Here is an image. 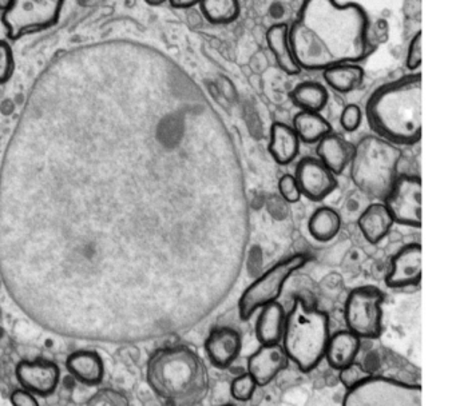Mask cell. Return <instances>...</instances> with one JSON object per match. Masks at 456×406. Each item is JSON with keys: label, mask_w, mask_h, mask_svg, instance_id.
Instances as JSON below:
<instances>
[{"label": "cell", "mask_w": 456, "mask_h": 406, "mask_svg": "<svg viewBox=\"0 0 456 406\" xmlns=\"http://www.w3.org/2000/svg\"><path fill=\"white\" fill-rule=\"evenodd\" d=\"M17 378L22 389L34 395H50L60 384L61 370L52 361H22L17 366Z\"/></svg>", "instance_id": "12"}, {"label": "cell", "mask_w": 456, "mask_h": 406, "mask_svg": "<svg viewBox=\"0 0 456 406\" xmlns=\"http://www.w3.org/2000/svg\"><path fill=\"white\" fill-rule=\"evenodd\" d=\"M266 43L276 58L280 69L288 75H298L300 67L296 63L289 45V26L287 23H274L266 31Z\"/></svg>", "instance_id": "21"}, {"label": "cell", "mask_w": 456, "mask_h": 406, "mask_svg": "<svg viewBox=\"0 0 456 406\" xmlns=\"http://www.w3.org/2000/svg\"><path fill=\"white\" fill-rule=\"evenodd\" d=\"M343 406H421V387L386 377H370L346 389Z\"/></svg>", "instance_id": "7"}, {"label": "cell", "mask_w": 456, "mask_h": 406, "mask_svg": "<svg viewBox=\"0 0 456 406\" xmlns=\"http://www.w3.org/2000/svg\"><path fill=\"white\" fill-rule=\"evenodd\" d=\"M256 389H257V385H256L255 379L250 377V374H241L232 382V397L240 401V402H245V401H249L253 397Z\"/></svg>", "instance_id": "29"}, {"label": "cell", "mask_w": 456, "mask_h": 406, "mask_svg": "<svg viewBox=\"0 0 456 406\" xmlns=\"http://www.w3.org/2000/svg\"><path fill=\"white\" fill-rule=\"evenodd\" d=\"M290 99L300 111L320 112L330 101L324 85L317 82H303L290 91Z\"/></svg>", "instance_id": "26"}, {"label": "cell", "mask_w": 456, "mask_h": 406, "mask_svg": "<svg viewBox=\"0 0 456 406\" xmlns=\"http://www.w3.org/2000/svg\"><path fill=\"white\" fill-rule=\"evenodd\" d=\"M384 294L376 286H359L346 296L344 318L346 328L360 339H376L383 331Z\"/></svg>", "instance_id": "8"}, {"label": "cell", "mask_w": 456, "mask_h": 406, "mask_svg": "<svg viewBox=\"0 0 456 406\" xmlns=\"http://www.w3.org/2000/svg\"><path fill=\"white\" fill-rule=\"evenodd\" d=\"M420 280L421 246L420 243H408L395 254L386 285L391 288H410L419 285Z\"/></svg>", "instance_id": "13"}, {"label": "cell", "mask_w": 456, "mask_h": 406, "mask_svg": "<svg viewBox=\"0 0 456 406\" xmlns=\"http://www.w3.org/2000/svg\"><path fill=\"white\" fill-rule=\"evenodd\" d=\"M12 4V0H0V11L4 12L7 8H10V5Z\"/></svg>", "instance_id": "37"}, {"label": "cell", "mask_w": 456, "mask_h": 406, "mask_svg": "<svg viewBox=\"0 0 456 406\" xmlns=\"http://www.w3.org/2000/svg\"><path fill=\"white\" fill-rule=\"evenodd\" d=\"M403 159L399 146L378 135H367L354 146L351 178L354 186L368 197L384 200L396 182Z\"/></svg>", "instance_id": "5"}, {"label": "cell", "mask_w": 456, "mask_h": 406, "mask_svg": "<svg viewBox=\"0 0 456 406\" xmlns=\"http://www.w3.org/2000/svg\"><path fill=\"white\" fill-rule=\"evenodd\" d=\"M65 3L61 0H12L2 13L7 37L18 40L31 32L50 28L60 20Z\"/></svg>", "instance_id": "9"}, {"label": "cell", "mask_w": 456, "mask_h": 406, "mask_svg": "<svg viewBox=\"0 0 456 406\" xmlns=\"http://www.w3.org/2000/svg\"><path fill=\"white\" fill-rule=\"evenodd\" d=\"M296 63L306 71L356 64L370 53V18L359 3L309 0L289 26Z\"/></svg>", "instance_id": "1"}, {"label": "cell", "mask_w": 456, "mask_h": 406, "mask_svg": "<svg viewBox=\"0 0 456 406\" xmlns=\"http://www.w3.org/2000/svg\"><path fill=\"white\" fill-rule=\"evenodd\" d=\"M357 224L365 240L376 245L388 235L395 222L387 206L383 202H379L372 203L362 211Z\"/></svg>", "instance_id": "19"}, {"label": "cell", "mask_w": 456, "mask_h": 406, "mask_svg": "<svg viewBox=\"0 0 456 406\" xmlns=\"http://www.w3.org/2000/svg\"><path fill=\"white\" fill-rule=\"evenodd\" d=\"M151 389L172 406H194L209 394L207 365L188 346L162 347L153 353L146 366Z\"/></svg>", "instance_id": "3"}, {"label": "cell", "mask_w": 456, "mask_h": 406, "mask_svg": "<svg viewBox=\"0 0 456 406\" xmlns=\"http://www.w3.org/2000/svg\"><path fill=\"white\" fill-rule=\"evenodd\" d=\"M407 69L415 71L421 64V31L416 32L408 45L407 59H405Z\"/></svg>", "instance_id": "34"}, {"label": "cell", "mask_w": 456, "mask_h": 406, "mask_svg": "<svg viewBox=\"0 0 456 406\" xmlns=\"http://www.w3.org/2000/svg\"><path fill=\"white\" fill-rule=\"evenodd\" d=\"M84 406H130V402L124 393L106 387L95 392Z\"/></svg>", "instance_id": "28"}, {"label": "cell", "mask_w": 456, "mask_h": 406, "mask_svg": "<svg viewBox=\"0 0 456 406\" xmlns=\"http://www.w3.org/2000/svg\"><path fill=\"white\" fill-rule=\"evenodd\" d=\"M362 339L349 330H341L330 337L325 358L330 368L341 371L356 362Z\"/></svg>", "instance_id": "17"}, {"label": "cell", "mask_w": 456, "mask_h": 406, "mask_svg": "<svg viewBox=\"0 0 456 406\" xmlns=\"http://www.w3.org/2000/svg\"><path fill=\"white\" fill-rule=\"evenodd\" d=\"M279 191L287 202L297 203L301 199L300 187L292 174H284L279 181Z\"/></svg>", "instance_id": "31"}, {"label": "cell", "mask_w": 456, "mask_h": 406, "mask_svg": "<svg viewBox=\"0 0 456 406\" xmlns=\"http://www.w3.org/2000/svg\"><path fill=\"white\" fill-rule=\"evenodd\" d=\"M395 223L410 227L421 224V179L403 174L397 176L391 191L383 200Z\"/></svg>", "instance_id": "10"}, {"label": "cell", "mask_w": 456, "mask_h": 406, "mask_svg": "<svg viewBox=\"0 0 456 406\" xmlns=\"http://www.w3.org/2000/svg\"><path fill=\"white\" fill-rule=\"evenodd\" d=\"M221 406H233V405H231V403H226V405H221Z\"/></svg>", "instance_id": "38"}, {"label": "cell", "mask_w": 456, "mask_h": 406, "mask_svg": "<svg viewBox=\"0 0 456 406\" xmlns=\"http://www.w3.org/2000/svg\"><path fill=\"white\" fill-rule=\"evenodd\" d=\"M324 79L338 93H352L362 85L364 69L359 64H338L324 69Z\"/></svg>", "instance_id": "24"}, {"label": "cell", "mask_w": 456, "mask_h": 406, "mask_svg": "<svg viewBox=\"0 0 456 406\" xmlns=\"http://www.w3.org/2000/svg\"><path fill=\"white\" fill-rule=\"evenodd\" d=\"M66 368L74 378L89 386L100 385L105 374L102 358L92 350L71 353L66 361Z\"/></svg>", "instance_id": "18"}, {"label": "cell", "mask_w": 456, "mask_h": 406, "mask_svg": "<svg viewBox=\"0 0 456 406\" xmlns=\"http://www.w3.org/2000/svg\"><path fill=\"white\" fill-rule=\"evenodd\" d=\"M199 4L200 2H197V0H172L170 2V5L173 8H177V10H189V8L196 7Z\"/></svg>", "instance_id": "36"}, {"label": "cell", "mask_w": 456, "mask_h": 406, "mask_svg": "<svg viewBox=\"0 0 456 406\" xmlns=\"http://www.w3.org/2000/svg\"><path fill=\"white\" fill-rule=\"evenodd\" d=\"M317 158L333 175H340L351 163L354 146L338 134H328L317 143Z\"/></svg>", "instance_id": "16"}, {"label": "cell", "mask_w": 456, "mask_h": 406, "mask_svg": "<svg viewBox=\"0 0 456 406\" xmlns=\"http://www.w3.org/2000/svg\"><path fill=\"white\" fill-rule=\"evenodd\" d=\"M341 216L335 208L322 206L314 211L308 222L309 234L319 242H330L341 230Z\"/></svg>", "instance_id": "25"}, {"label": "cell", "mask_w": 456, "mask_h": 406, "mask_svg": "<svg viewBox=\"0 0 456 406\" xmlns=\"http://www.w3.org/2000/svg\"><path fill=\"white\" fill-rule=\"evenodd\" d=\"M15 59L9 43L0 40V85L9 82L14 74Z\"/></svg>", "instance_id": "30"}, {"label": "cell", "mask_w": 456, "mask_h": 406, "mask_svg": "<svg viewBox=\"0 0 456 406\" xmlns=\"http://www.w3.org/2000/svg\"><path fill=\"white\" fill-rule=\"evenodd\" d=\"M300 151V139L293 127L282 122L272 125L269 135V152L279 165L292 163Z\"/></svg>", "instance_id": "20"}, {"label": "cell", "mask_w": 456, "mask_h": 406, "mask_svg": "<svg viewBox=\"0 0 456 406\" xmlns=\"http://www.w3.org/2000/svg\"><path fill=\"white\" fill-rule=\"evenodd\" d=\"M241 347V337L232 328L215 329L205 341L208 358L217 369L229 368L239 358Z\"/></svg>", "instance_id": "15"}, {"label": "cell", "mask_w": 456, "mask_h": 406, "mask_svg": "<svg viewBox=\"0 0 456 406\" xmlns=\"http://www.w3.org/2000/svg\"><path fill=\"white\" fill-rule=\"evenodd\" d=\"M10 401H12V406H39L36 395L26 389L14 390Z\"/></svg>", "instance_id": "35"}, {"label": "cell", "mask_w": 456, "mask_h": 406, "mask_svg": "<svg viewBox=\"0 0 456 406\" xmlns=\"http://www.w3.org/2000/svg\"><path fill=\"white\" fill-rule=\"evenodd\" d=\"M308 261L306 254H293L266 270L242 293L239 302L240 317L248 321L258 309L277 302L290 275L305 266Z\"/></svg>", "instance_id": "6"}, {"label": "cell", "mask_w": 456, "mask_h": 406, "mask_svg": "<svg viewBox=\"0 0 456 406\" xmlns=\"http://www.w3.org/2000/svg\"><path fill=\"white\" fill-rule=\"evenodd\" d=\"M370 373L364 370L362 366L357 365L356 362L354 365L349 366V368L344 369V370L340 371V379L344 385H346V389L349 387L354 386V385L360 384V382L365 381V379L370 378Z\"/></svg>", "instance_id": "33"}, {"label": "cell", "mask_w": 456, "mask_h": 406, "mask_svg": "<svg viewBox=\"0 0 456 406\" xmlns=\"http://www.w3.org/2000/svg\"><path fill=\"white\" fill-rule=\"evenodd\" d=\"M293 130L304 143H319L332 133V126L320 112L298 111L293 118Z\"/></svg>", "instance_id": "23"}, {"label": "cell", "mask_w": 456, "mask_h": 406, "mask_svg": "<svg viewBox=\"0 0 456 406\" xmlns=\"http://www.w3.org/2000/svg\"><path fill=\"white\" fill-rule=\"evenodd\" d=\"M285 310L281 304H266L258 315L256 334L261 345H279L284 334Z\"/></svg>", "instance_id": "22"}, {"label": "cell", "mask_w": 456, "mask_h": 406, "mask_svg": "<svg viewBox=\"0 0 456 406\" xmlns=\"http://www.w3.org/2000/svg\"><path fill=\"white\" fill-rule=\"evenodd\" d=\"M288 362L289 360L281 345H261L248 360V374L257 386H266L288 368Z\"/></svg>", "instance_id": "14"}, {"label": "cell", "mask_w": 456, "mask_h": 406, "mask_svg": "<svg viewBox=\"0 0 456 406\" xmlns=\"http://www.w3.org/2000/svg\"><path fill=\"white\" fill-rule=\"evenodd\" d=\"M330 338L327 313L296 298L292 309L285 315L281 339L288 360L293 361L304 373L314 370L325 358Z\"/></svg>", "instance_id": "4"}, {"label": "cell", "mask_w": 456, "mask_h": 406, "mask_svg": "<svg viewBox=\"0 0 456 406\" xmlns=\"http://www.w3.org/2000/svg\"><path fill=\"white\" fill-rule=\"evenodd\" d=\"M199 5L212 24L233 23L241 12V4L237 0H205Z\"/></svg>", "instance_id": "27"}, {"label": "cell", "mask_w": 456, "mask_h": 406, "mask_svg": "<svg viewBox=\"0 0 456 406\" xmlns=\"http://www.w3.org/2000/svg\"><path fill=\"white\" fill-rule=\"evenodd\" d=\"M368 125L395 146L421 139V74L412 72L379 87L367 103Z\"/></svg>", "instance_id": "2"}, {"label": "cell", "mask_w": 456, "mask_h": 406, "mask_svg": "<svg viewBox=\"0 0 456 406\" xmlns=\"http://www.w3.org/2000/svg\"><path fill=\"white\" fill-rule=\"evenodd\" d=\"M362 122V111L357 104L349 103L344 107L341 112L340 123L344 130L354 133L360 127Z\"/></svg>", "instance_id": "32"}, {"label": "cell", "mask_w": 456, "mask_h": 406, "mask_svg": "<svg viewBox=\"0 0 456 406\" xmlns=\"http://www.w3.org/2000/svg\"><path fill=\"white\" fill-rule=\"evenodd\" d=\"M295 178L300 187L301 195H305L314 202L324 200L338 187L336 175L328 170L319 158H303L296 167Z\"/></svg>", "instance_id": "11"}]
</instances>
